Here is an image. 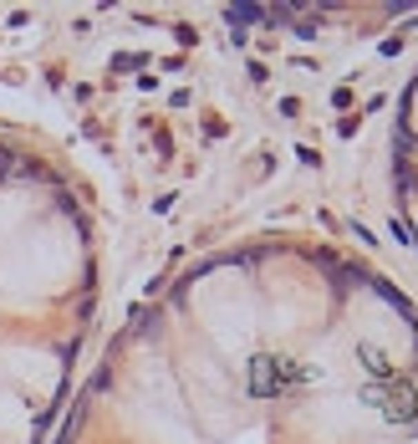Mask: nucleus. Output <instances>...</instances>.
<instances>
[{"instance_id":"obj_3","label":"nucleus","mask_w":418,"mask_h":444,"mask_svg":"<svg viewBox=\"0 0 418 444\" xmlns=\"http://www.w3.org/2000/svg\"><path fill=\"white\" fill-rule=\"evenodd\" d=\"M398 200H403V220H408L418 240V77L408 97H403V117H398Z\"/></svg>"},{"instance_id":"obj_1","label":"nucleus","mask_w":418,"mask_h":444,"mask_svg":"<svg viewBox=\"0 0 418 444\" xmlns=\"http://www.w3.org/2000/svg\"><path fill=\"white\" fill-rule=\"evenodd\" d=\"M57 444H418V311L321 245H240L117 332Z\"/></svg>"},{"instance_id":"obj_2","label":"nucleus","mask_w":418,"mask_h":444,"mask_svg":"<svg viewBox=\"0 0 418 444\" xmlns=\"http://www.w3.org/2000/svg\"><path fill=\"white\" fill-rule=\"evenodd\" d=\"M97 311L82 189L36 143L0 133V444H46Z\"/></svg>"}]
</instances>
